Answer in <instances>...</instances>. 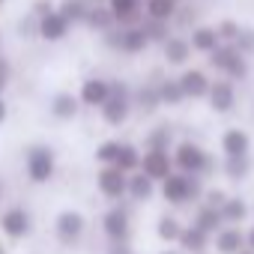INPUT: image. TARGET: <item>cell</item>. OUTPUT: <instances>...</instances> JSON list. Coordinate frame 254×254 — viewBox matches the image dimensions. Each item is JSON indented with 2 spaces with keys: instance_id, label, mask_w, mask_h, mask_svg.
<instances>
[{
  "instance_id": "obj_1",
  "label": "cell",
  "mask_w": 254,
  "mask_h": 254,
  "mask_svg": "<svg viewBox=\"0 0 254 254\" xmlns=\"http://www.w3.org/2000/svg\"><path fill=\"white\" fill-rule=\"evenodd\" d=\"M203 191H206V189H203V177H200V174L171 171V174L162 180V197H165L171 206H183V203L200 200Z\"/></svg>"
},
{
  "instance_id": "obj_2",
  "label": "cell",
  "mask_w": 254,
  "mask_h": 254,
  "mask_svg": "<svg viewBox=\"0 0 254 254\" xmlns=\"http://www.w3.org/2000/svg\"><path fill=\"white\" fill-rule=\"evenodd\" d=\"M105 45L117 54H126V57H138L150 48V39H147V30L144 24H114L108 33H102Z\"/></svg>"
},
{
  "instance_id": "obj_3",
  "label": "cell",
  "mask_w": 254,
  "mask_h": 254,
  "mask_svg": "<svg viewBox=\"0 0 254 254\" xmlns=\"http://www.w3.org/2000/svg\"><path fill=\"white\" fill-rule=\"evenodd\" d=\"M209 57V66L215 69V72H221V78H230L233 84H242L245 78H248V72H251V66H248V57L233 45V42H221L212 54H206Z\"/></svg>"
},
{
  "instance_id": "obj_4",
  "label": "cell",
  "mask_w": 254,
  "mask_h": 254,
  "mask_svg": "<svg viewBox=\"0 0 254 254\" xmlns=\"http://www.w3.org/2000/svg\"><path fill=\"white\" fill-rule=\"evenodd\" d=\"M135 111V102H132V90L126 81H111V93L105 99V105L99 108L105 126H111V129H120V126L132 117Z\"/></svg>"
},
{
  "instance_id": "obj_5",
  "label": "cell",
  "mask_w": 254,
  "mask_h": 254,
  "mask_svg": "<svg viewBox=\"0 0 254 254\" xmlns=\"http://www.w3.org/2000/svg\"><path fill=\"white\" fill-rule=\"evenodd\" d=\"M171 156H174V168L183 171V174H200V177H206V174H212L218 168L215 159L200 144H194V141H180Z\"/></svg>"
},
{
  "instance_id": "obj_6",
  "label": "cell",
  "mask_w": 254,
  "mask_h": 254,
  "mask_svg": "<svg viewBox=\"0 0 254 254\" xmlns=\"http://www.w3.org/2000/svg\"><path fill=\"white\" fill-rule=\"evenodd\" d=\"M24 171H27V180L36 183V186H45L54 180L57 174V156L48 144H33L27 153H24Z\"/></svg>"
},
{
  "instance_id": "obj_7",
  "label": "cell",
  "mask_w": 254,
  "mask_h": 254,
  "mask_svg": "<svg viewBox=\"0 0 254 254\" xmlns=\"http://www.w3.org/2000/svg\"><path fill=\"white\" fill-rule=\"evenodd\" d=\"M96 186H99V194L108 197V200H123L126 191H129V174L120 171L117 165H102L99 174H96Z\"/></svg>"
},
{
  "instance_id": "obj_8",
  "label": "cell",
  "mask_w": 254,
  "mask_h": 254,
  "mask_svg": "<svg viewBox=\"0 0 254 254\" xmlns=\"http://www.w3.org/2000/svg\"><path fill=\"white\" fill-rule=\"evenodd\" d=\"M102 230L111 242H123V239H129L132 233V212L126 209V206H111L102 218Z\"/></svg>"
},
{
  "instance_id": "obj_9",
  "label": "cell",
  "mask_w": 254,
  "mask_h": 254,
  "mask_svg": "<svg viewBox=\"0 0 254 254\" xmlns=\"http://www.w3.org/2000/svg\"><path fill=\"white\" fill-rule=\"evenodd\" d=\"M206 102L215 114H230L236 108V84L230 78H218L209 84V93H206Z\"/></svg>"
},
{
  "instance_id": "obj_10",
  "label": "cell",
  "mask_w": 254,
  "mask_h": 254,
  "mask_svg": "<svg viewBox=\"0 0 254 254\" xmlns=\"http://www.w3.org/2000/svg\"><path fill=\"white\" fill-rule=\"evenodd\" d=\"M141 171H144L150 180L162 183L171 171H177L171 150H144V153H141Z\"/></svg>"
},
{
  "instance_id": "obj_11",
  "label": "cell",
  "mask_w": 254,
  "mask_h": 254,
  "mask_svg": "<svg viewBox=\"0 0 254 254\" xmlns=\"http://www.w3.org/2000/svg\"><path fill=\"white\" fill-rule=\"evenodd\" d=\"M108 93H111V81L108 78H99V75H90V78H84L81 81V87H78V99H81V108H102L105 105V99H108Z\"/></svg>"
},
{
  "instance_id": "obj_12",
  "label": "cell",
  "mask_w": 254,
  "mask_h": 254,
  "mask_svg": "<svg viewBox=\"0 0 254 254\" xmlns=\"http://www.w3.org/2000/svg\"><path fill=\"white\" fill-rule=\"evenodd\" d=\"M177 81H180V87H183V93H186V99H206V93H209V75L203 72V69H194V66H183V72L177 75Z\"/></svg>"
},
{
  "instance_id": "obj_13",
  "label": "cell",
  "mask_w": 254,
  "mask_h": 254,
  "mask_svg": "<svg viewBox=\"0 0 254 254\" xmlns=\"http://www.w3.org/2000/svg\"><path fill=\"white\" fill-rule=\"evenodd\" d=\"M0 230L9 239H24L30 233V212L24 206H9L6 212H0Z\"/></svg>"
},
{
  "instance_id": "obj_14",
  "label": "cell",
  "mask_w": 254,
  "mask_h": 254,
  "mask_svg": "<svg viewBox=\"0 0 254 254\" xmlns=\"http://www.w3.org/2000/svg\"><path fill=\"white\" fill-rule=\"evenodd\" d=\"M69 30H72V24L60 15V9H54V12H48V15L39 18L36 39H42V42H63L69 36Z\"/></svg>"
},
{
  "instance_id": "obj_15",
  "label": "cell",
  "mask_w": 254,
  "mask_h": 254,
  "mask_svg": "<svg viewBox=\"0 0 254 254\" xmlns=\"http://www.w3.org/2000/svg\"><path fill=\"white\" fill-rule=\"evenodd\" d=\"M191 54H194V51H191L189 36L171 33V36L162 42V57H165V63H168V66H189Z\"/></svg>"
},
{
  "instance_id": "obj_16",
  "label": "cell",
  "mask_w": 254,
  "mask_h": 254,
  "mask_svg": "<svg viewBox=\"0 0 254 254\" xmlns=\"http://www.w3.org/2000/svg\"><path fill=\"white\" fill-rule=\"evenodd\" d=\"M84 230H87V221H84V215L78 209H63L57 215V236H60V242L72 245V242H78L84 236Z\"/></svg>"
},
{
  "instance_id": "obj_17",
  "label": "cell",
  "mask_w": 254,
  "mask_h": 254,
  "mask_svg": "<svg viewBox=\"0 0 254 254\" xmlns=\"http://www.w3.org/2000/svg\"><path fill=\"white\" fill-rule=\"evenodd\" d=\"M48 111H51V117H54V120L69 123V120H75V117H78V111H81V99H78V93L60 90V93H54V96H51Z\"/></svg>"
},
{
  "instance_id": "obj_18",
  "label": "cell",
  "mask_w": 254,
  "mask_h": 254,
  "mask_svg": "<svg viewBox=\"0 0 254 254\" xmlns=\"http://www.w3.org/2000/svg\"><path fill=\"white\" fill-rule=\"evenodd\" d=\"M117 24H141L144 21V0H105Z\"/></svg>"
},
{
  "instance_id": "obj_19",
  "label": "cell",
  "mask_w": 254,
  "mask_h": 254,
  "mask_svg": "<svg viewBox=\"0 0 254 254\" xmlns=\"http://www.w3.org/2000/svg\"><path fill=\"white\" fill-rule=\"evenodd\" d=\"M218 144H221L224 156H251V135L245 129H239V126L224 129V135H221Z\"/></svg>"
},
{
  "instance_id": "obj_20",
  "label": "cell",
  "mask_w": 254,
  "mask_h": 254,
  "mask_svg": "<svg viewBox=\"0 0 254 254\" xmlns=\"http://www.w3.org/2000/svg\"><path fill=\"white\" fill-rule=\"evenodd\" d=\"M215 251L218 254H236L245 248V233L239 230V224H224L215 236Z\"/></svg>"
},
{
  "instance_id": "obj_21",
  "label": "cell",
  "mask_w": 254,
  "mask_h": 254,
  "mask_svg": "<svg viewBox=\"0 0 254 254\" xmlns=\"http://www.w3.org/2000/svg\"><path fill=\"white\" fill-rule=\"evenodd\" d=\"M189 42H191V51H197V54H212V51L221 45L218 30L209 27V24H197V27H191Z\"/></svg>"
},
{
  "instance_id": "obj_22",
  "label": "cell",
  "mask_w": 254,
  "mask_h": 254,
  "mask_svg": "<svg viewBox=\"0 0 254 254\" xmlns=\"http://www.w3.org/2000/svg\"><path fill=\"white\" fill-rule=\"evenodd\" d=\"M156 194V180H150L141 168L129 174V191H126V197H132L138 203H147L150 197Z\"/></svg>"
},
{
  "instance_id": "obj_23",
  "label": "cell",
  "mask_w": 254,
  "mask_h": 254,
  "mask_svg": "<svg viewBox=\"0 0 254 254\" xmlns=\"http://www.w3.org/2000/svg\"><path fill=\"white\" fill-rule=\"evenodd\" d=\"M114 24H117V21H114V15H111V9H108L105 0H102V3H90L87 18H84V27H87V30H93V33H108Z\"/></svg>"
},
{
  "instance_id": "obj_24",
  "label": "cell",
  "mask_w": 254,
  "mask_h": 254,
  "mask_svg": "<svg viewBox=\"0 0 254 254\" xmlns=\"http://www.w3.org/2000/svg\"><path fill=\"white\" fill-rule=\"evenodd\" d=\"M183 3H177V0H144V18H153V21H171L177 18Z\"/></svg>"
},
{
  "instance_id": "obj_25",
  "label": "cell",
  "mask_w": 254,
  "mask_h": 254,
  "mask_svg": "<svg viewBox=\"0 0 254 254\" xmlns=\"http://www.w3.org/2000/svg\"><path fill=\"white\" fill-rule=\"evenodd\" d=\"M191 224L194 227H200L206 236H215L221 227H224V218H221V212L215 209V206H197V212H194V218H191Z\"/></svg>"
},
{
  "instance_id": "obj_26",
  "label": "cell",
  "mask_w": 254,
  "mask_h": 254,
  "mask_svg": "<svg viewBox=\"0 0 254 254\" xmlns=\"http://www.w3.org/2000/svg\"><path fill=\"white\" fill-rule=\"evenodd\" d=\"M218 212H221L224 224H242L245 218H251V206H248V200H242V197H230V194H227V200L218 206Z\"/></svg>"
},
{
  "instance_id": "obj_27",
  "label": "cell",
  "mask_w": 254,
  "mask_h": 254,
  "mask_svg": "<svg viewBox=\"0 0 254 254\" xmlns=\"http://www.w3.org/2000/svg\"><path fill=\"white\" fill-rule=\"evenodd\" d=\"M180 248L186 251V254H203L206 251V245H209V236L200 230V227H194V224H189V227H183V233H180Z\"/></svg>"
},
{
  "instance_id": "obj_28",
  "label": "cell",
  "mask_w": 254,
  "mask_h": 254,
  "mask_svg": "<svg viewBox=\"0 0 254 254\" xmlns=\"http://www.w3.org/2000/svg\"><path fill=\"white\" fill-rule=\"evenodd\" d=\"M156 93H159L162 108H165V105H168V108H177V105L186 102V93H183V87H180L177 78H162V81L156 84Z\"/></svg>"
},
{
  "instance_id": "obj_29",
  "label": "cell",
  "mask_w": 254,
  "mask_h": 254,
  "mask_svg": "<svg viewBox=\"0 0 254 254\" xmlns=\"http://www.w3.org/2000/svg\"><path fill=\"white\" fill-rule=\"evenodd\" d=\"M224 177L230 183H242L248 174H251V159L248 156H224V165H221Z\"/></svg>"
},
{
  "instance_id": "obj_30",
  "label": "cell",
  "mask_w": 254,
  "mask_h": 254,
  "mask_svg": "<svg viewBox=\"0 0 254 254\" xmlns=\"http://www.w3.org/2000/svg\"><path fill=\"white\" fill-rule=\"evenodd\" d=\"M120 171H126V174H132V171H138L141 168V150L135 147V144H129V141H120V153H117V162H114Z\"/></svg>"
},
{
  "instance_id": "obj_31",
  "label": "cell",
  "mask_w": 254,
  "mask_h": 254,
  "mask_svg": "<svg viewBox=\"0 0 254 254\" xmlns=\"http://www.w3.org/2000/svg\"><path fill=\"white\" fill-rule=\"evenodd\" d=\"M57 9H60V15L75 27V24H84L87 9H90V0H60Z\"/></svg>"
},
{
  "instance_id": "obj_32",
  "label": "cell",
  "mask_w": 254,
  "mask_h": 254,
  "mask_svg": "<svg viewBox=\"0 0 254 254\" xmlns=\"http://www.w3.org/2000/svg\"><path fill=\"white\" fill-rule=\"evenodd\" d=\"M132 102H135V108L144 111V114H153L156 108H162L159 93H156V84H144L138 93H132Z\"/></svg>"
},
{
  "instance_id": "obj_33",
  "label": "cell",
  "mask_w": 254,
  "mask_h": 254,
  "mask_svg": "<svg viewBox=\"0 0 254 254\" xmlns=\"http://www.w3.org/2000/svg\"><path fill=\"white\" fill-rule=\"evenodd\" d=\"M144 144H147V150H171V144H174L171 126H156V129H150Z\"/></svg>"
},
{
  "instance_id": "obj_34",
  "label": "cell",
  "mask_w": 254,
  "mask_h": 254,
  "mask_svg": "<svg viewBox=\"0 0 254 254\" xmlns=\"http://www.w3.org/2000/svg\"><path fill=\"white\" fill-rule=\"evenodd\" d=\"M156 233H159V239H165V242H177L180 233H183V224H180L177 215H162V218L156 221Z\"/></svg>"
},
{
  "instance_id": "obj_35",
  "label": "cell",
  "mask_w": 254,
  "mask_h": 254,
  "mask_svg": "<svg viewBox=\"0 0 254 254\" xmlns=\"http://www.w3.org/2000/svg\"><path fill=\"white\" fill-rule=\"evenodd\" d=\"M141 24H144V30H147L150 45H162V42L174 33V30H171V21H153V18H144Z\"/></svg>"
},
{
  "instance_id": "obj_36",
  "label": "cell",
  "mask_w": 254,
  "mask_h": 254,
  "mask_svg": "<svg viewBox=\"0 0 254 254\" xmlns=\"http://www.w3.org/2000/svg\"><path fill=\"white\" fill-rule=\"evenodd\" d=\"M117 153H120V141H102L96 147V162L99 165H114L117 162Z\"/></svg>"
},
{
  "instance_id": "obj_37",
  "label": "cell",
  "mask_w": 254,
  "mask_h": 254,
  "mask_svg": "<svg viewBox=\"0 0 254 254\" xmlns=\"http://www.w3.org/2000/svg\"><path fill=\"white\" fill-rule=\"evenodd\" d=\"M233 45H236L245 57H254V27H239V36L233 39Z\"/></svg>"
},
{
  "instance_id": "obj_38",
  "label": "cell",
  "mask_w": 254,
  "mask_h": 254,
  "mask_svg": "<svg viewBox=\"0 0 254 254\" xmlns=\"http://www.w3.org/2000/svg\"><path fill=\"white\" fill-rule=\"evenodd\" d=\"M239 21H233V18H221L218 24H215V30H218V39L221 42H233L236 36H239Z\"/></svg>"
},
{
  "instance_id": "obj_39",
  "label": "cell",
  "mask_w": 254,
  "mask_h": 254,
  "mask_svg": "<svg viewBox=\"0 0 254 254\" xmlns=\"http://www.w3.org/2000/svg\"><path fill=\"white\" fill-rule=\"evenodd\" d=\"M36 30H39V18H36V15L27 12L24 18H18V36H21V39H33Z\"/></svg>"
},
{
  "instance_id": "obj_40",
  "label": "cell",
  "mask_w": 254,
  "mask_h": 254,
  "mask_svg": "<svg viewBox=\"0 0 254 254\" xmlns=\"http://www.w3.org/2000/svg\"><path fill=\"white\" fill-rule=\"evenodd\" d=\"M54 9H57L54 0H33V3H30V15H36V18H42V15H48V12H54Z\"/></svg>"
},
{
  "instance_id": "obj_41",
  "label": "cell",
  "mask_w": 254,
  "mask_h": 254,
  "mask_svg": "<svg viewBox=\"0 0 254 254\" xmlns=\"http://www.w3.org/2000/svg\"><path fill=\"white\" fill-rule=\"evenodd\" d=\"M9 81H12V66H9V60L0 54V96H3V90L9 87Z\"/></svg>"
},
{
  "instance_id": "obj_42",
  "label": "cell",
  "mask_w": 254,
  "mask_h": 254,
  "mask_svg": "<svg viewBox=\"0 0 254 254\" xmlns=\"http://www.w3.org/2000/svg\"><path fill=\"white\" fill-rule=\"evenodd\" d=\"M224 200H227V194H224L221 189H206V191H203V203H206V206H215V209H218Z\"/></svg>"
},
{
  "instance_id": "obj_43",
  "label": "cell",
  "mask_w": 254,
  "mask_h": 254,
  "mask_svg": "<svg viewBox=\"0 0 254 254\" xmlns=\"http://www.w3.org/2000/svg\"><path fill=\"white\" fill-rule=\"evenodd\" d=\"M108 254H135V251H132L129 239H123V242H111L108 245Z\"/></svg>"
},
{
  "instance_id": "obj_44",
  "label": "cell",
  "mask_w": 254,
  "mask_h": 254,
  "mask_svg": "<svg viewBox=\"0 0 254 254\" xmlns=\"http://www.w3.org/2000/svg\"><path fill=\"white\" fill-rule=\"evenodd\" d=\"M6 117H9V105H6V99L0 96V126L6 123Z\"/></svg>"
},
{
  "instance_id": "obj_45",
  "label": "cell",
  "mask_w": 254,
  "mask_h": 254,
  "mask_svg": "<svg viewBox=\"0 0 254 254\" xmlns=\"http://www.w3.org/2000/svg\"><path fill=\"white\" fill-rule=\"evenodd\" d=\"M245 245H248V248H254V224H251V230L245 233Z\"/></svg>"
},
{
  "instance_id": "obj_46",
  "label": "cell",
  "mask_w": 254,
  "mask_h": 254,
  "mask_svg": "<svg viewBox=\"0 0 254 254\" xmlns=\"http://www.w3.org/2000/svg\"><path fill=\"white\" fill-rule=\"evenodd\" d=\"M236 254H254V248H248V245H245V248H242V251H236Z\"/></svg>"
},
{
  "instance_id": "obj_47",
  "label": "cell",
  "mask_w": 254,
  "mask_h": 254,
  "mask_svg": "<svg viewBox=\"0 0 254 254\" xmlns=\"http://www.w3.org/2000/svg\"><path fill=\"white\" fill-rule=\"evenodd\" d=\"M159 254H180V251H159Z\"/></svg>"
},
{
  "instance_id": "obj_48",
  "label": "cell",
  "mask_w": 254,
  "mask_h": 254,
  "mask_svg": "<svg viewBox=\"0 0 254 254\" xmlns=\"http://www.w3.org/2000/svg\"><path fill=\"white\" fill-rule=\"evenodd\" d=\"M90 3H102V0H90Z\"/></svg>"
},
{
  "instance_id": "obj_49",
  "label": "cell",
  "mask_w": 254,
  "mask_h": 254,
  "mask_svg": "<svg viewBox=\"0 0 254 254\" xmlns=\"http://www.w3.org/2000/svg\"><path fill=\"white\" fill-rule=\"evenodd\" d=\"M3 3H6V0H0V6H3Z\"/></svg>"
},
{
  "instance_id": "obj_50",
  "label": "cell",
  "mask_w": 254,
  "mask_h": 254,
  "mask_svg": "<svg viewBox=\"0 0 254 254\" xmlns=\"http://www.w3.org/2000/svg\"><path fill=\"white\" fill-rule=\"evenodd\" d=\"M177 3H186V0H177Z\"/></svg>"
},
{
  "instance_id": "obj_51",
  "label": "cell",
  "mask_w": 254,
  "mask_h": 254,
  "mask_svg": "<svg viewBox=\"0 0 254 254\" xmlns=\"http://www.w3.org/2000/svg\"><path fill=\"white\" fill-rule=\"evenodd\" d=\"M0 254H3V248H0Z\"/></svg>"
},
{
  "instance_id": "obj_52",
  "label": "cell",
  "mask_w": 254,
  "mask_h": 254,
  "mask_svg": "<svg viewBox=\"0 0 254 254\" xmlns=\"http://www.w3.org/2000/svg\"><path fill=\"white\" fill-rule=\"evenodd\" d=\"M0 191H3V186H0Z\"/></svg>"
},
{
  "instance_id": "obj_53",
  "label": "cell",
  "mask_w": 254,
  "mask_h": 254,
  "mask_svg": "<svg viewBox=\"0 0 254 254\" xmlns=\"http://www.w3.org/2000/svg\"><path fill=\"white\" fill-rule=\"evenodd\" d=\"M251 215H254V209H251Z\"/></svg>"
}]
</instances>
